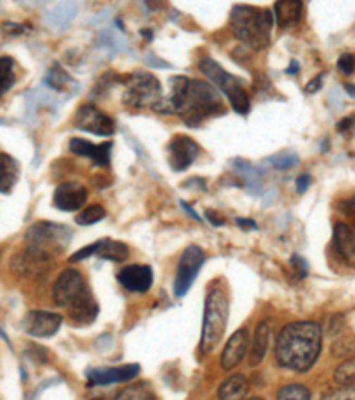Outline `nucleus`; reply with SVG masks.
I'll list each match as a JSON object with an SVG mask.
<instances>
[{
  "label": "nucleus",
  "instance_id": "f257e3e1",
  "mask_svg": "<svg viewBox=\"0 0 355 400\" xmlns=\"http://www.w3.org/2000/svg\"><path fill=\"white\" fill-rule=\"evenodd\" d=\"M322 352V327L316 322L288 324L281 329L275 344V360L282 368L292 372L311 370Z\"/></svg>",
  "mask_w": 355,
  "mask_h": 400
},
{
  "label": "nucleus",
  "instance_id": "f03ea898",
  "mask_svg": "<svg viewBox=\"0 0 355 400\" xmlns=\"http://www.w3.org/2000/svg\"><path fill=\"white\" fill-rule=\"evenodd\" d=\"M71 230L56 222H36L25 235L27 249L23 255L44 269L56 256H59L71 242Z\"/></svg>",
  "mask_w": 355,
  "mask_h": 400
},
{
  "label": "nucleus",
  "instance_id": "7ed1b4c3",
  "mask_svg": "<svg viewBox=\"0 0 355 400\" xmlns=\"http://www.w3.org/2000/svg\"><path fill=\"white\" fill-rule=\"evenodd\" d=\"M231 30L235 36L254 50H263L270 43L274 16L268 9L252 6H235L231 11Z\"/></svg>",
  "mask_w": 355,
  "mask_h": 400
},
{
  "label": "nucleus",
  "instance_id": "20e7f679",
  "mask_svg": "<svg viewBox=\"0 0 355 400\" xmlns=\"http://www.w3.org/2000/svg\"><path fill=\"white\" fill-rule=\"evenodd\" d=\"M226 112L220 93L211 84L203 80H190L185 104L178 114L189 126H199L204 119L215 118Z\"/></svg>",
  "mask_w": 355,
  "mask_h": 400
},
{
  "label": "nucleus",
  "instance_id": "39448f33",
  "mask_svg": "<svg viewBox=\"0 0 355 400\" xmlns=\"http://www.w3.org/2000/svg\"><path fill=\"white\" fill-rule=\"evenodd\" d=\"M228 315H230V301L222 289H213L204 301L203 331H201V351L210 354L220 344L226 333Z\"/></svg>",
  "mask_w": 355,
  "mask_h": 400
},
{
  "label": "nucleus",
  "instance_id": "423d86ee",
  "mask_svg": "<svg viewBox=\"0 0 355 400\" xmlns=\"http://www.w3.org/2000/svg\"><path fill=\"white\" fill-rule=\"evenodd\" d=\"M199 70L201 73H204L213 82L217 91H222V93L226 95L228 100L231 102V107H233L238 114L245 116L251 111V102H249L247 91H245L244 84H242L237 77L228 73L220 64H217L213 59H210V57H204V59L201 61Z\"/></svg>",
  "mask_w": 355,
  "mask_h": 400
},
{
  "label": "nucleus",
  "instance_id": "0eeeda50",
  "mask_svg": "<svg viewBox=\"0 0 355 400\" xmlns=\"http://www.w3.org/2000/svg\"><path fill=\"white\" fill-rule=\"evenodd\" d=\"M162 98V85L158 78L151 73L137 71L125 80L123 104L130 109L155 107Z\"/></svg>",
  "mask_w": 355,
  "mask_h": 400
},
{
  "label": "nucleus",
  "instance_id": "6e6552de",
  "mask_svg": "<svg viewBox=\"0 0 355 400\" xmlns=\"http://www.w3.org/2000/svg\"><path fill=\"white\" fill-rule=\"evenodd\" d=\"M204 260H206V256H204V251L199 246H189L183 251L180 263H178L176 279H174V296H187V292L199 274L201 267L204 265Z\"/></svg>",
  "mask_w": 355,
  "mask_h": 400
},
{
  "label": "nucleus",
  "instance_id": "1a4fd4ad",
  "mask_svg": "<svg viewBox=\"0 0 355 400\" xmlns=\"http://www.w3.org/2000/svg\"><path fill=\"white\" fill-rule=\"evenodd\" d=\"M89 290L87 283H85L84 276L75 269H66L59 274V278L54 283L52 296L57 306L70 308L77 299H80L85 292Z\"/></svg>",
  "mask_w": 355,
  "mask_h": 400
},
{
  "label": "nucleus",
  "instance_id": "9d476101",
  "mask_svg": "<svg viewBox=\"0 0 355 400\" xmlns=\"http://www.w3.org/2000/svg\"><path fill=\"white\" fill-rule=\"evenodd\" d=\"M197 155H199V146L189 135H176L167 145V162L176 173L189 169L196 162Z\"/></svg>",
  "mask_w": 355,
  "mask_h": 400
},
{
  "label": "nucleus",
  "instance_id": "9b49d317",
  "mask_svg": "<svg viewBox=\"0 0 355 400\" xmlns=\"http://www.w3.org/2000/svg\"><path fill=\"white\" fill-rule=\"evenodd\" d=\"M75 126L78 130H84V132L101 135V138H107V135H112L116 132L114 119L104 114L94 105H84V107L78 109L77 116H75Z\"/></svg>",
  "mask_w": 355,
  "mask_h": 400
},
{
  "label": "nucleus",
  "instance_id": "f8f14e48",
  "mask_svg": "<svg viewBox=\"0 0 355 400\" xmlns=\"http://www.w3.org/2000/svg\"><path fill=\"white\" fill-rule=\"evenodd\" d=\"M63 315L52 311H30L22 322V329L34 338H49L59 331Z\"/></svg>",
  "mask_w": 355,
  "mask_h": 400
},
{
  "label": "nucleus",
  "instance_id": "ddd939ff",
  "mask_svg": "<svg viewBox=\"0 0 355 400\" xmlns=\"http://www.w3.org/2000/svg\"><path fill=\"white\" fill-rule=\"evenodd\" d=\"M141 372L139 365H123L112 368H93L87 372L89 386H108L114 382H128Z\"/></svg>",
  "mask_w": 355,
  "mask_h": 400
},
{
  "label": "nucleus",
  "instance_id": "4468645a",
  "mask_svg": "<svg viewBox=\"0 0 355 400\" xmlns=\"http://www.w3.org/2000/svg\"><path fill=\"white\" fill-rule=\"evenodd\" d=\"M118 281L128 292L144 293L153 285V271L149 265H128L121 269L118 274Z\"/></svg>",
  "mask_w": 355,
  "mask_h": 400
},
{
  "label": "nucleus",
  "instance_id": "2eb2a0df",
  "mask_svg": "<svg viewBox=\"0 0 355 400\" xmlns=\"http://www.w3.org/2000/svg\"><path fill=\"white\" fill-rule=\"evenodd\" d=\"M249 349V331L245 327L238 329L233 337L228 340L226 347H224V352H222L220 358V365L222 368L226 372L235 370L238 365L244 361L245 354H247Z\"/></svg>",
  "mask_w": 355,
  "mask_h": 400
},
{
  "label": "nucleus",
  "instance_id": "dca6fc26",
  "mask_svg": "<svg viewBox=\"0 0 355 400\" xmlns=\"http://www.w3.org/2000/svg\"><path fill=\"white\" fill-rule=\"evenodd\" d=\"M85 203H87V190L80 183H63L54 194V205L63 212H78Z\"/></svg>",
  "mask_w": 355,
  "mask_h": 400
},
{
  "label": "nucleus",
  "instance_id": "f3484780",
  "mask_svg": "<svg viewBox=\"0 0 355 400\" xmlns=\"http://www.w3.org/2000/svg\"><path fill=\"white\" fill-rule=\"evenodd\" d=\"M189 85L190 78L182 77V75L173 77L170 78L169 97L160 98V102L153 109L158 112H166V114H178V112L182 111L183 104H185L187 93H189Z\"/></svg>",
  "mask_w": 355,
  "mask_h": 400
},
{
  "label": "nucleus",
  "instance_id": "a211bd4d",
  "mask_svg": "<svg viewBox=\"0 0 355 400\" xmlns=\"http://www.w3.org/2000/svg\"><path fill=\"white\" fill-rule=\"evenodd\" d=\"M70 152L78 157H87V159L93 160L96 166H108V164H111L112 143L93 145V143L85 141V139L73 138L70 141Z\"/></svg>",
  "mask_w": 355,
  "mask_h": 400
},
{
  "label": "nucleus",
  "instance_id": "6ab92c4d",
  "mask_svg": "<svg viewBox=\"0 0 355 400\" xmlns=\"http://www.w3.org/2000/svg\"><path fill=\"white\" fill-rule=\"evenodd\" d=\"M66 311L75 324L87 326V324H93L94 320H96L100 308H98V303L96 299H94L93 292L87 290L80 299H77L70 308H66Z\"/></svg>",
  "mask_w": 355,
  "mask_h": 400
},
{
  "label": "nucleus",
  "instance_id": "aec40b11",
  "mask_svg": "<svg viewBox=\"0 0 355 400\" xmlns=\"http://www.w3.org/2000/svg\"><path fill=\"white\" fill-rule=\"evenodd\" d=\"M334 248L343 260L354 265L355 258V237L351 226L344 222H337L334 226Z\"/></svg>",
  "mask_w": 355,
  "mask_h": 400
},
{
  "label": "nucleus",
  "instance_id": "412c9836",
  "mask_svg": "<svg viewBox=\"0 0 355 400\" xmlns=\"http://www.w3.org/2000/svg\"><path fill=\"white\" fill-rule=\"evenodd\" d=\"M233 169L238 176L242 178V183H244L245 189L251 194H259L261 193V178L263 171L259 167H256L254 164L247 162V160L237 159L233 162Z\"/></svg>",
  "mask_w": 355,
  "mask_h": 400
},
{
  "label": "nucleus",
  "instance_id": "4be33fe9",
  "mask_svg": "<svg viewBox=\"0 0 355 400\" xmlns=\"http://www.w3.org/2000/svg\"><path fill=\"white\" fill-rule=\"evenodd\" d=\"M268 344H270V324L266 320H261L256 327L254 340H252L251 354H249V363L251 367H258L263 360H265L266 351H268Z\"/></svg>",
  "mask_w": 355,
  "mask_h": 400
},
{
  "label": "nucleus",
  "instance_id": "5701e85b",
  "mask_svg": "<svg viewBox=\"0 0 355 400\" xmlns=\"http://www.w3.org/2000/svg\"><path fill=\"white\" fill-rule=\"evenodd\" d=\"M249 392V381L245 375L235 374L230 375L218 388V400H244Z\"/></svg>",
  "mask_w": 355,
  "mask_h": 400
},
{
  "label": "nucleus",
  "instance_id": "b1692460",
  "mask_svg": "<svg viewBox=\"0 0 355 400\" xmlns=\"http://www.w3.org/2000/svg\"><path fill=\"white\" fill-rule=\"evenodd\" d=\"M275 22L279 27H292L299 23L304 4L299 0H279L275 2Z\"/></svg>",
  "mask_w": 355,
  "mask_h": 400
},
{
  "label": "nucleus",
  "instance_id": "393cba45",
  "mask_svg": "<svg viewBox=\"0 0 355 400\" xmlns=\"http://www.w3.org/2000/svg\"><path fill=\"white\" fill-rule=\"evenodd\" d=\"M96 255L101 260H111V262H126L130 256L128 246L123 244L119 241H112V238H105V241L98 242Z\"/></svg>",
  "mask_w": 355,
  "mask_h": 400
},
{
  "label": "nucleus",
  "instance_id": "a878e982",
  "mask_svg": "<svg viewBox=\"0 0 355 400\" xmlns=\"http://www.w3.org/2000/svg\"><path fill=\"white\" fill-rule=\"evenodd\" d=\"M18 182V164L9 155L0 153V193H11Z\"/></svg>",
  "mask_w": 355,
  "mask_h": 400
},
{
  "label": "nucleus",
  "instance_id": "bb28decb",
  "mask_svg": "<svg viewBox=\"0 0 355 400\" xmlns=\"http://www.w3.org/2000/svg\"><path fill=\"white\" fill-rule=\"evenodd\" d=\"M78 13V6L75 2H63V4L57 6L54 9V13L50 15V23L57 29H63L66 27L71 20L75 18V15Z\"/></svg>",
  "mask_w": 355,
  "mask_h": 400
},
{
  "label": "nucleus",
  "instance_id": "cd10ccee",
  "mask_svg": "<svg viewBox=\"0 0 355 400\" xmlns=\"http://www.w3.org/2000/svg\"><path fill=\"white\" fill-rule=\"evenodd\" d=\"M354 379H355V360L354 358H348L347 361L340 365L334 372V382H336L340 388H354Z\"/></svg>",
  "mask_w": 355,
  "mask_h": 400
},
{
  "label": "nucleus",
  "instance_id": "c85d7f7f",
  "mask_svg": "<svg viewBox=\"0 0 355 400\" xmlns=\"http://www.w3.org/2000/svg\"><path fill=\"white\" fill-rule=\"evenodd\" d=\"M114 400H155V395L146 382H139V384L126 386L121 393L116 395Z\"/></svg>",
  "mask_w": 355,
  "mask_h": 400
},
{
  "label": "nucleus",
  "instance_id": "c756f323",
  "mask_svg": "<svg viewBox=\"0 0 355 400\" xmlns=\"http://www.w3.org/2000/svg\"><path fill=\"white\" fill-rule=\"evenodd\" d=\"M44 84L50 85V87L56 89V91H66L68 85H75V87H77L73 78H71L66 71L61 70L59 66H54L52 70L49 71V75L44 78Z\"/></svg>",
  "mask_w": 355,
  "mask_h": 400
},
{
  "label": "nucleus",
  "instance_id": "7c9ffc66",
  "mask_svg": "<svg viewBox=\"0 0 355 400\" xmlns=\"http://www.w3.org/2000/svg\"><path fill=\"white\" fill-rule=\"evenodd\" d=\"M13 66H15V63H13L11 57H0V97L11 91V87L15 85L16 78Z\"/></svg>",
  "mask_w": 355,
  "mask_h": 400
},
{
  "label": "nucleus",
  "instance_id": "2f4dec72",
  "mask_svg": "<svg viewBox=\"0 0 355 400\" xmlns=\"http://www.w3.org/2000/svg\"><path fill=\"white\" fill-rule=\"evenodd\" d=\"M105 215L107 214H105L104 207H100V205H93V207H87L85 210H82L80 214L75 217V221H77V224H80V226H91V224L100 222Z\"/></svg>",
  "mask_w": 355,
  "mask_h": 400
},
{
  "label": "nucleus",
  "instance_id": "473e14b6",
  "mask_svg": "<svg viewBox=\"0 0 355 400\" xmlns=\"http://www.w3.org/2000/svg\"><path fill=\"white\" fill-rule=\"evenodd\" d=\"M278 400H311V393L304 384H288L279 389Z\"/></svg>",
  "mask_w": 355,
  "mask_h": 400
},
{
  "label": "nucleus",
  "instance_id": "72a5a7b5",
  "mask_svg": "<svg viewBox=\"0 0 355 400\" xmlns=\"http://www.w3.org/2000/svg\"><path fill=\"white\" fill-rule=\"evenodd\" d=\"M270 164L278 169H292L299 164V155L293 152H282L278 153V155L270 157Z\"/></svg>",
  "mask_w": 355,
  "mask_h": 400
},
{
  "label": "nucleus",
  "instance_id": "f704fd0d",
  "mask_svg": "<svg viewBox=\"0 0 355 400\" xmlns=\"http://www.w3.org/2000/svg\"><path fill=\"white\" fill-rule=\"evenodd\" d=\"M96 249H98V242H94V244H91V246H87V248H84V249H80V251H77V253H73V255L70 256V263H77V262H82V260H85V258H89V256H93V255H96Z\"/></svg>",
  "mask_w": 355,
  "mask_h": 400
},
{
  "label": "nucleus",
  "instance_id": "c9c22d12",
  "mask_svg": "<svg viewBox=\"0 0 355 400\" xmlns=\"http://www.w3.org/2000/svg\"><path fill=\"white\" fill-rule=\"evenodd\" d=\"M337 68L343 75H354V56L351 54H343L337 61Z\"/></svg>",
  "mask_w": 355,
  "mask_h": 400
},
{
  "label": "nucleus",
  "instance_id": "e433bc0d",
  "mask_svg": "<svg viewBox=\"0 0 355 400\" xmlns=\"http://www.w3.org/2000/svg\"><path fill=\"white\" fill-rule=\"evenodd\" d=\"M27 356H32V360L37 361V363H46V361H49V352L41 347L27 351Z\"/></svg>",
  "mask_w": 355,
  "mask_h": 400
},
{
  "label": "nucleus",
  "instance_id": "4c0bfd02",
  "mask_svg": "<svg viewBox=\"0 0 355 400\" xmlns=\"http://www.w3.org/2000/svg\"><path fill=\"white\" fill-rule=\"evenodd\" d=\"M292 265L295 267L297 271L300 272V276H307V269H309V267H307V263H306V260L302 258V256H299V255H293L292 256Z\"/></svg>",
  "mask_w": 355,
  "mask_h": 400
},
{
  "label": "nucleus",
  "instance_id": "58836bf2",
  "mask_svg": "<svg viewBox=\"0 0 355 400\" xmlns=\"http://www.w3.org/2000/svg\"><path fill=\"white\" fill-rule=\"evenodd\" d=\"M311 186V176L309 174H302V176L297 178V190H299V194H304L307 189H309Z\"/></svg>",
  "mask_w": 355,
  "mask_h": 400
},
{
  "label": "nucleus",
  "instance_id": "ea45409f",
  "mask_svg": "<svg viewBox=\"0 0 355 400\" xmlns=\"http://www.w3.org/2000/svg\"><path fill=\"white\" fill-rule=\"evenodd\" d=\"M204 215H206V221H210L213 226H222V224H224V219H222L215 210H206V214Z\"/></svg>",
  "mask_w": 355,
  "mask_h": 400
},
{
  "label": "nucleus",
  "instance_id": "a19ab883",
  "mask_svg": "<svg viewBox=\"0 0 355 400\" xmlns=\"http://www.w3.org/2000/svg\"><path fill=\"white\" fill-rule=\"evenodd\" d=\"M146 63H148L149 66H155V68H167V70H169V68H173L169 63H166V61H160L158 57L153 56V54H149L148 59H146Z\"/></svg>",
  "mask_w": 355,
  "mask_h": 400
},
{
  "label": "nucleus",
  "instance_id": "79ce46f5",
  "mask_svg": "<svg viewBox=\"0 0 355 400\" xmlns=\"http://www.w3.org/2000/svg\"><path fill=\"white\" fill-rule=\"evenodd\" d=\"M351 126H354V116H348V118H344L343 121L337 123V132L347 133L348 130H351Z\"/></svg>",
  "mask_w": 355,
  "mask_h": 400
},
{
  "label": "nucleus",
  "instance_id": "37998d69",
  "mask_svg": "<svg viewBox=\"0 0 355 400\" xmlns=\"http://www.w3.org/2000/svg\"><path fill=\"white\" fill-rule=\"evenodd\" d=\"M323 400H354V396H351V392L350 395H348V392H336L332 393V395L325 396Z\"/></svg>",
  "mask_w": 355,
  "mask_h": 400
},
{
  "label": "nucleus",
  "instance_id": "c03bdc74",
  "mask_svg": "<svg viewBox=\"0 0 355 400\" xmlns=\"http://www.w3.org/2000/svg\"><path fill=\"white\" fill-rule=\"evenodd\" d=\"M320 85H322V77H316L315 80H311L309 84L306 85V91L307 93H316L320 89Z\"/></svg>",
  "mask_w": 355,
  "mask_h": 400
},
{
  "label": "nucleus",
  "instance_id": "a18cd8bd",
  "mask_svg": "<svg viewBox=\"0 0 355 400\" xmlns=\"http://www.w3.org/2000/svg\"><path fill=\"white\" fill-rule=\"evenodd\" d=\"M341 320V317L340 315H336V317H332V319H330V326H329V333L330 334H336V333H340V322Z\"/></svg>",
  "mask_w": 355,
  "mask_h": 400
},
{
  "label": "nucleus",
  "instance_id": "49530a36",
  "mask_svg": "<svg viewBox=\"0 0 355 400\" xmlns=\"http://www.w3.org/2000/svg\"><path fill=\"white\" fill-rule=\"evenodd\" d=\"M238 226H245V228H254L258 230V224L254 221H249V219H237Z\"/></svg>",
  "mask_w": 355,
  "mask_h": 400
},
{
  "label": "nucleus",
  "instance_id": "de8ad7c7",
  "mask_svg": "<svg viewBox=\"0 0 355 400\" xmlns=\"http://www.w3.org/2000/svg\"><path fill=\"white\" fill-rule=\"evenodd\" d=\"M299 70H300L299 61L292 59V64H289V68H288V70H286V73H288V75H297V73H299Z\"/></svg>",
  "mask_w": 355,
  "mask_h": 400
},
{
  "label": "nucleus",
  "instance_id": "09e8293b",
  "mask_svg": "<svg viewBox=\"0 0 355 400\" xmlns=\"http://www.w3.org/2000/svg\"><path fill=\"white\" fill-rule=\"evenodd\" d=\"M182 205H183V208H185V210H187V212H189V214H190V215H192V217H194V219H196V221H199V222H201V221H203V219H201V217H199V215H197V214H196V212H194V210H192V208H190V207H187V205H185V203H182Z\"/></svg>",
  "mask_w": 355,
  "mask_h": 400
},
{
  "label": "nucleus",
  "instance_id": "8fccbe9b",
  "mask_svg": "<svg viewBox=\"0 0 355 400\" xmlns=\"http://www.w3.org/2000/svg\"><path fill=\"white\" fill-rule=\"evenodd\" d=\"M344 91H347L348 97H350V98H354V97H355V95H354V85H351V84H347V85H344Z\"/></svg>",
  "mask_w": 355,
  "mask_h": 400
},
{
  "label": "nucleus",
  "instance_id": "3c124183",
  "mask_svg": "<svg viewBox=\"0 0 355 400\" xmlns=\"http://www.w3.org/2000/svg\"><path fill=\"white\" fill-rule=\"evenodd\" d=\"M244 400H265V399H261V396H251V399H244Z\"/></svg>",
  "mask_w": 355,
  "mask_h": 400
},
{
  "label": "nucleus",
  "instance_id": "603ef678",
  "mask_svg": "<svg viewBox=\"0 0 355 400\" xmlns=\"http://www.w3.org/2000/svg\"><path fill=\"white\" fill-rule=\"evenodd\" d=\"M93 400H104V399H93Z\"/></svg>",
  "mask_w": 355,
  "mask_h": 400
}]
</instances>
